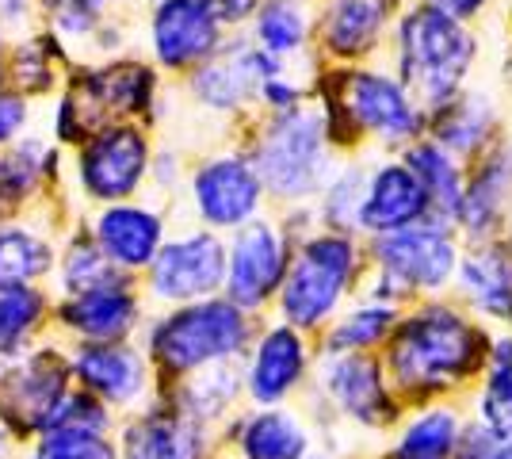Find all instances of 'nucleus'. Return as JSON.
<instances>
[{"label": "nucleus", "mask_w": 512, "mask_h": 459, "mask_svg": "<svg viewBox=\"0 0 512 459\" xmlns=\"http://www.w3.org/2000/svg\"><path fill=\"white\" fill-rule=\"evenodd\" d=\"M482 425L512 437V337L486 352V391H482Z\"/></svg>", "instance_id": "nucleus-37"}, {"label": "nucleus", "mask_w": 512, "mask_h": 459, "mask_svg": "<svg viewBox=\"0 0 512 459\" xmlns=\"http://www.w3.org/2000/svg\"><path fill=\"white\" fill-rule=\"evenodd\" d=\"M0 23L16 39L39 27V0H0Z\"/></svg>", "instance_id": "nucleus-40"}, {"label": "nucleus", "mask_w": 512, "mask_h": 459, "mask_svg": "<svg viewBox=\"0 0 512 459\" xmlns=\"http://www.w3.org/2000/svg\"><path fill=\"white\" fill-rule=\"evenodd\" d=\"M394 322H398V318H394V306L367 303V306H360V310H352V314H344L341 322L329 329L325 349H329V356L375 349L379 341H386V337H390Z\"/></svg>", "instance_id": "nucleus-36"}, {"label": "nucleus", "mask_w": 512, "mask_h": 459, "mask_svg": "<svg viewBox=\"0 0 512 459\" xmlns=\"http://www.w3.org/2000/svg\"><path fill=\"white\" fill-rule=\"evenodd\" d=\"M459 291L474 310L490 318H512V249L501 241H474L455 264Z\"/></svg>", "instance_id": "nucleus-25"}, {"label": "nucleus", "mask_w": 512, "mask_h": 459, "mask_svg": "<svg viewBox=\"0 0 512 459\" xmlns=\"http://www.w3.org/2000/svg\"><path fill=\"white\" fill-rule=\"evenodd\" d=\"M23 444H27V440H23L20 433L12 429L4 417H0V459H20L23 456Z\"/></svg>", "instance_id": "nucleus-43"}, {"label": "nucleus", "mask_w": 512, "mask_h": 459, "mask_svg": "<svg viewBox=\"0 0 512 459\" xmlns=\"http://www.w3.org/2000/svg\"><path fill=\"white\" fill-rule=\"evenodd\" d=\"M356 268H360V249L348 234H333V230L310 234L299 249H291L287 276L276 291L283 322L299 333L325 326L348 295Z\"/></svg>", "instance_id": "nucleus-5"}, {"label": "nucleus", "mask_w": 512, "mask_h": 459, "mask_svg": "<svg viewBox=\"0 0 512 459\" xmlns=\"http://www.w3.org/2000/svg\"><path fill=\"white\" fill-rule=\"evenodd\" d=\"M512 199V153L493 150L463 184V207H459V222L467 226L474 241H486L505 219V207Z\"/></svg>", "instance_id": "nucleus-28"}, {"label": "nucleus", "mask_w": 512, "mask_h": 459, "mask_svg": "<svg viewBox=\"0 0 512 459\" xmlns=\"http://www.w3.org/2000/svg\"><path fill=\"white\" fill-rule=\"evenodd\" d=\"M341 81L325 96V134L333 142H348V134H371L383 146H409L425 131V111L413 104L398 77L356 69L337 73Z\"/></svg>", "instance_id": "nucleus-6"}, {"label": "nucleus", "mask_w": 512, "mask_h": 459, "mask_svg": "<svg viewBox=\"0 0 512 459\" xmlns=\"http://www.w3.org/2000/svg\"><path fill=\"white\" fill-rule=\"evenodd\" d=\"M85 226L92 241L100 245V253L107 257V264L115 272H127V276H142L157 257V249L169 238L165 215L150 203H138V199L96 207V215H88Z\"/></svg>", "instance_id": "nucleus-18"}, {"label": "nucleus", "mask_w": 512, "mask_h": 459, "mask_svg": "<svg viewBox=\"0 0 512 459\" xmlns=\"http://www.w3.org/2000/svg\"><path fill=\"white\" fill-rule=\"evenodd\" d=\"M153 138L146 123H107L69 150V180L81 203L107 207L134 199L150 180Z\"/></svg>", "instance_id": "nucleus-7"}, {"label": "nucleus", "mask_w": 512, "mask_h": 459, "mask_svg": "<svg viewBox=\"0 0 512 459\" xmlns=\"http://www.w3.org/2000/svg\"><path fill=\"white\" fill-rule=\"evenodd\" d=\"M486 337L451 306H425L409 314L406 322H394L386 368L390 387L409 398L455 391L486 364Z\"/></svg>", "instance_id": "nucleus-1"}, {"label": "nucleus", "mask_w": 512, "mask_h": 459, "mask_svg": "<svg viewBox=\"0 0 512 459\" xmlns=\"http://www.w3.org/2000/svg\"><path fill=\"white\" fill-rule=\"evenodd\" d=\"M360 192H363L360 173H344L325 188V196H321V219H325V226L333 234L360 230Z\"/></svg>", "instance_id": "nucleus-38"}, {"label": "nucleus", "mask_w": 512, "mask_h": 459, "mask_svg": "<svg viewBox=\"0 0 512 459\" xmlns=\"http://www.w3.org/2000/svg\"><path fill=\"white\" fill-rule=\"evenodd\" d=\"M58 215H16L0 219V291L20 284H50L58 257Z\"/></svg>", "instance_id": "nucleus-23"}, {"label": "nucleus", "mask_w": 512, "mask_h": 459, "mask_svg": "<svg viewBox=\"0 0 512 459\" xmlns=\"http://www.w3.org/2000/svg\"><path fill=\"white\" fill-rule=\"evenodd\" d=\"M375 264H379V284L386 303L394 306L406 295H425V291H440L455 276V241L444 222L425 219L413 222L406 230L394 234H379L375 238Z\"/></svg>", "instance_id": "nucleus-11"}, {"label": "nucleus", "mask_w": 512, "mask_h": 459, "mask_svg": "<svg viewBox=\"0 0 512 459\" xmlns=\"http://www.w3.org/2000/svg\"><path fill=\"white\" fill-rule=\"evenodd\" d=\"M69 391H73L69 345L54 333L0 364V417L23 440L43 433Z\"/></svg>", "instance_id": "nucleus-8"}, {"label": "nucleus", "mask_w": 512, "mask_h": 459, "mask_svg": "<svg viewBox=\"0 0 512 459\" xmlns=\"http://www.w3.org/2000/svg\"><path fill=\"white\" fill-rule=\"evenodd\" d=\"M474 62V39L459 20L436 8H413L398 23V81L421 111L444 108L459 96Z\"/></svg>", "instance_id": "nucleus-3"}, {"label": "nucleus", "mask_w": 512, "mask_h": 459, "mask_svg": "<svg viewBox=\"0 0 512 459\" xmlns=\"http://www.w3.org/2000/svg\"><path fill=\"white\" fill-rule=\"evenodd\" d=\"M428 8H436V12H444V16H451V20H470V16H478L490 0H425Z\"/></svg>", "instance_id": "nucleus-42"}, {"label": "nucleus", "mask_w": 512, "mask_h": 459, "mask_svg": "<svg viewBox=\"0 0 512 459\" xmlns=\"http://www.w3.org/2000/svg\"><path fill=\"white\" fill-rule=\"evenodd\" d=\"M226 35L214 0H150L146 50L153 69L192 73L226 43Z\"/></svg>", "instance_id": "nucleus-14"}, {"label": "nucleus", "mask_w": 512, "mask_h": 459, "mask_svg": "<svg viewBox=\"0 0 512 459\" xmlns=\"http://www.w3.org/2000/svg\"><path fill=\"white\" fill-rule=\"evenodd\" d=\"M107 276H115V268L107 264L100 245L92 241L85 219L58 234V257H54V272H50V284H46L54 295L85 291V287L100 284Z\"/></svg>", "instance_id": "nucleus-31"}, {"label": "nucleus", "mask_w": 512, "mask_h": 459, "mask_svg": "<svg viewBox=\"0 0 512 459\" xmlns=\"http://www.w3.org/2000/svg\"><path fill=\"white\" fill-rule=\"evenodd\" d=\"M428 219L425 188L409 173L406 161H386L371 176H363L360 192V230L367 234H394L413 222Z\"/></svg>", "instance_id": "nucleus-22"}, {"label": "nucleus", "mask_w": 512, "mask_h": 459, "mask_svg": "<svg viewBox=\"0 0 512 459\" xmlns=\"http://www.w3.org/2000/svg\"><path fill=\"white\" fill-rule=\"evenodd\" d=\"M509 249H512V245H509Z\"/></svg>", "instance_id": "nucleus-46"}, {"label": "nucleus", "mask_w": 512, "mask_h": 459, "mask_svg": "<svg viewBox=\"0 0 512 459\" xmlns=\"http://www.w3.org/2000/svg\"><path fill=\"white\" fill-rule=\"evenodd\" d=\"M188 196H192L195 219L214 234H222L260 219L264 184L249 153H211L188 176Z\"/></svg>", "instance_id": "nucleus-15"}, {"label": "nucleus", "mask_w": 512, "mask_h": 459, "mask_svg": "<svg viewBox=\"0 0 512 459\" xmlns=\"http://www.w3.org/2000/svg\"><path fill=\"white\" fill-rule=\"evenodd\" d=\"M73 66L77 62L62 46V39H54L46 27H35V31L16 35L8 43L4 85H12L35 104V100H46V96H58V88L65 85V73Z\"/></svg>", "instance_id": "nucleus-24"}, {"label": "nucleus", "mask_w": 512, "mask_h": 459, "mask_svg": "<svg viewBox=\"0 0 512 459\" xmlns=\"http://www.w3.org/2000/svg\"><path fill=\"white\" fill-rule=\"evenodd\" d=\"M54 291L46 284H20L0 291V364L50 337Z\"/></svg>", "instance_id": "nucleus-29"}, {"label": "nucleus", "mask_w": 512, "mask_h": 459, "mask_svg": "<svg viewBox=\"0 0 512 459\" xmlns=\"http://www.w3.org/2000/svg\"><path fill=\"white\" fill-rule=\"evenodd\" d=\"M230 440L241 459H306L310 452L302 421L279 406H260L253 414H241Z\"/></svg>", "instance_id": "nucleus-27"}, {"label": "nucleus", "mask_w": 512, "mask_h": 459, "mask_svg": "<svg viewBox=\"0 0 512 459\" xmlns=\"http://www.w3.org/2000/svg\"><path fill=\"white\" fill-rule=\"evenodd\" d=\"M249 31L264 54L291 62V58H299L310 39V20L299 8V0H260L256 16L249 20Z\"/></svg>", "instance_id": "nucleus-33"}, {"label": "nucleus", "mask_w": 512, "mask_h": 459, "mask_svg": "<svg viewBox=\"0 0 512 459\" xmlns=\"http://www.w3.org/2000/svg\"><path fill=\"white\" fill-rule=\"evenodd\" d=\"M406 165L417 176V184L425 188L428 199V219L436 222H459V207H463V169L455 165L444 146L436 142H409L406 146Z\"/></svg>", "instance_id": "nucleus-30"}, {"label": "nucleus", "mask_w": 512, "mask_h": 459, "mask_svg": "<svg viewBox=\"0 0 512 459\" xmlns=\"http://www.w3.org/2000/svg\"><path fill=\"white\" fill-rule=\"evenodd\" d=\"M65 153L46 134H23L0 150V219L27 215L62 184Z\"/></svg>", "instance_id": "nucleus-19"}, {"label": "nucleus", "mask_w": 512, "mask_h": 459, "mask_svg": "<svg viewBox=\"0 0 512 459\" xmlns=\"http://www.w3.org/2000/svg\"><path fill=\"white\" fill-rule=\"evenodd\" d=\"M77 4L88 8V12H96V16H111V8H123L130 0H77Z\"/></svg>", "instance_id": "nucleus-44"}, {"label": "nucleus", "mask_w": 512, "mask_h": 459, "mask_svg": "<svg viewBox=\"0 0 512 459\" xmlns=\"http://www.w3.org/2000/svg\"><path fill=\"white\" fill-rule=\"evenodd\" d=\"M214 8H218L222 27H226V31H237V27H245V23L256 16L260 0H214Z\"/></svg>", "instance_id": "nucleus-41"}, {"label": "nucleus", "mask_w": 512, "mask_h": 459, "mask_svg": "<svg viewBox=\"0 0 512 459\" xmlns=\"http://www.w3.org/2000/svg\"><path fill=\"white\" fill-rule=\"evenodd\" d=\"M325 142L329 134L321 108L299 104L287 111H268L249 150L264 196H276L283 203L314 196L325 176Z\"/></svg>", "instance_id": "nucleus-4"}, {"label": "nucleus", "mask_w": 512, "mask_h": 459, "mask_svg": "<svg viewBox=\"0 0 512 459\" xmlns=\"http://www.w3.org/2000/svg\"><path fill=\"white\" fill-rule=\"evenodd\" d=\"M283 69H287V62L264 54L253 39H226L203 66H195L188 73V92L199 108L234 115V111L249 108L260 85Z\"/></svg>", "instance_id": "nucleus-16"}, {"label": "nucleus", "mask_w": 512, "mask_h": 459, "mask_svg": "<svg viewBox=\"0 0 512 459\" xmlns=\"http://www.w3.org/2000/svg\"><path fill=\"white\" fill-rule=\"evenodd\" d=\"M226 280V238L207 226L165 238L153 264L138 276L142 295L161 306H184L222 295Z\"/></svg>", "instance_id": "nucleus-10"}, {"label": "nucleus", "mask_w": 512, "mask_h": 459, "mask_svg": "<svg viewBox=\"0 0 512 459\" xmlns=\"http://www.w3.org/2000/svg\"><path fill=\"white\" fill-rule=\"evenodd\" d=\"M291 264V238L276 222L253 219L230 230L226 241V280L222 295L245 314H256L276 299L279 284Z\"/></svg>", "instance_id": "nucleus-13"}, {"label": "nucleus", "mask_w": 512, "mask_h": 459, "mask_svg": "<svg viewBox=\"0 0 512 459\" xmlns=\"http://www.w3.org/2000/svg\"><path fill=\"white\" fill-rule=\"evenodd\" d=\"M31 123H35V104L12 85H0V150L20 142Z\"/></svg>", "instance_id": "nucleus-39"}, {"label": "nucleus", "mask_w": 512, "mask_h": 459, "mask_svg": "<svg viewBox=\"0 0 512 459\" xmlns=\"http://www.w3.org/2000/svg\"><path fill=\"white\" fill-rule=\"evenodd\" d=\"M398 0H329L318 23L321 46L333 58H363L383 39Z\"/></svg>", "instance_id": "nucleus-26"}, {"label": "nucleus", "mask_w": 512, "mask_h": 459, "mask_svg": "<svg viewBox=\"0 0 512 459\" xmlns=\"http://www.w3.org/2000/svg\"><path fill=\"white\" fill-rule=\"evenodd\" d=\"M8 43H12V35L4 31V23H0V85H4V62H8Z\"/></svg>", "instance_id": "nucleus-45"}, {"label": "nucleus", "mask_w": 512, "mask_h": 459, "mask_svg": "<svg viewBox=\"0 0 512 459\" xmlns=\"http://www.w3.org/2000/svg\"><path fill=\"white\" fill-rule=\"evenodd\" d=\"M306 360H310V349L295 326L279 322V326L260 329L241 368V387L256 406H279L302 383Z\"/></svg>", "instance_id": "nucleus-20"}, {"label": "nucleus", "mask_w": 512, "mask_h": 459, "mask_svg": "<svg viewBox=\"0 0 512 459\" xmlns=\"http://www.w3.org/2000/svg\"><path fill=\"white\" fill-rule=\"evenodd\" d=\"M69 372L73 383L100 398L119 417L142 410L157 394L150 356L138 341H81L69 345Z\"/></svg>", "instance_id": "nucleus-12"}, {"label": "nucleus", "mask_w": 512, "mask_h": 459, "mask_svg": "<svg viewBox=\"0 0 512 459\" xmlns=\"http://www.w3.org/2000/svg\"><path fill=\"white\" fill-rule=\"evenodd\" d=\"M119 459H211L214 429L157 391L142 410L119 417Z\"/></svg>", "instance_id": "nucleus-17"}, {"label": "nucleus", "mask_w": 512, "mask_h": 459, "mask_svg": "<svg viewBox=\"0 0 512 459\" xmlns=\"http://www.w3.org/2000/svg\"><path fill=\"white\" fill-rule=\"evenodd\" d=\"M325 394L344 417L367 429H383L398 417V402L390 394L383 364L367 352H341L325 360Z\"/></svg>", "instance_id": "nucleus-21"}, {"label": "nucleus", "mask_w": 512, "mask_h": 459, "mask_svg": "<svg viewBox=\"0 0 512 459\" xmlns=\"http://www.w3.org/2000/svg\"><path fill=\"white\" fill-rule=\"evenodd\" d=\"M20 459H119V444L111 433L54 425L27 440Z\"/></svg>", "instance_id": "nucleus-35"}, {"label": "nucleus", "mask_w": 512, "mask_h": 459, "mask_svg": "<svg viewBox=\"0 0 512 459\" xmlns=\"http://www.w3.org/2000/svg\"><path fill=\"white\" fill-rule=\"evenodd\" d=\"M493 104L486 96H455L432 115V142L455 153H478L493 134Z\"/></svg>", "instance_id": "nucleus-32"}, {"label": "nucleus", "mask_w": 512, "mask_h": 459, "mask_svg": "<svg viewBox=\"0 0 512 459\" xmlns=\"http://www.w3.org/2000/svg\"><path fill=\"white\" fill-rule=\"evenodd\" d=\"M142 326H146V295L138 276H127V272H115L73 295H54L50 333L65 345L134 341Z\"/></svg>", "instance_id": "nucleus-9"}, {"label": "nucleus", "mask_w": 512, "mask_h": 459, "mask_svg": "<svg viewBox=\"0 0 512 459\" xmlns=\"http://www.w3.org/2000/svg\"><path fill=\"white\" fill-rule=\"evenodd\" d=\"M138 337L142 352L150 356L157 387H169L214 364H237L253 345L256 326L253 314H245L226 295H214L199 303L165 306Z\"/></svg>", "instance_id": "nucleus-2"}, {"label": "nucleus", "mask_w": 512, "mask_h": 459, "mask_svg": "<svg viewBox=\"0 0 512 459\" xmlns=\"http://www.w3.org/2000/svg\"><path fill=\"white\" fill-rule=\"evenodd\" d=\"M459 444V417L448 406L413 417L394 444V459H451Z\"/></svg>", "instance_id": "nucleus-34"}]
</instances>
